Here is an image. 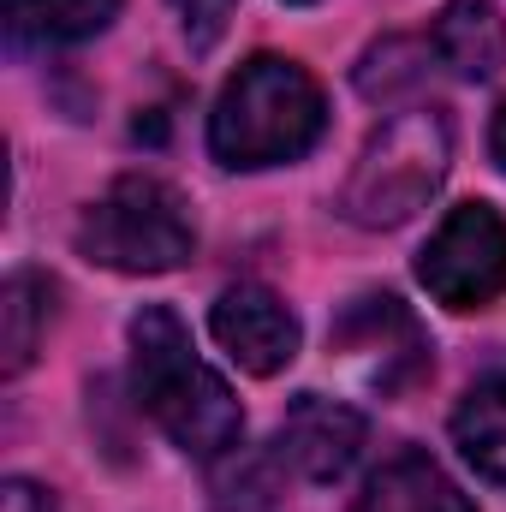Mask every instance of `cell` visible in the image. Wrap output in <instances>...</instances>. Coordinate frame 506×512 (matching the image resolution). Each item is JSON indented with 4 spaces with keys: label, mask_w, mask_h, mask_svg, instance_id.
<instances>
[{
    "label": "cell",
    "mask_w": 506,
    "mask_h": 512,
    "mask_svg": "<svg viewBox=\"0 0 506 512\" xmlns=\"http://www.w3.org/2000/svg\"><path fill=\"white\" fill-rule=\"evenodd\" d=\"M131 387L161 435L191 459H227L245 435L233 387L197 358L191 328L167 304H143L131 316Z\"/></svg>",
    "instance_id": "obj_1"
},
{
    "label": "cell",
    "mask_w": 506,
    "mask_h": 512,
    "mask_svg": "<svg viewBox=\"0 0 506 512\" xmlns=\"http://www.w3.org/2000/svg\"><path fill=\"white\" fill-rule=\"evenodd\" d=\"M286 6H310V0H286Z\"/></svg>",
    "instance_id": "obj_17"
},
{
    "label": "cell",
    "mask_w": 506,
    "mask_h": 512,
    "mask_svg": "<svg viewBox=\"0 0 506 512\" xmlns=\"http://www.w3.org/2000/svg\"><path fill=\"white\" fill-rule=\"evenodd\" d=\"M48 316H54V280L36 274V268H18L0 286V376H24L30 370Z\"/></svg>",
    "instance_id": "obj_12"
},
{
    "label": "cell",
    "mask_w": 506,
    "mask_h": 512,
    "mask_svg": "<svg viewBox=\"0 0 506 512\" xmlns=\"http://www.w3.org/2000/svg\"><path fill=\"white\" fill-rule=\"evenodd\" d=\"M453 441L477 477L506 489V370L483 376L465 393V405L453 411Z\"/></svg>",
    "instance_id": "obj_11"
},
{
    "label": "cell",
    "mask_w": 506,
    "mask_h": 512,
    "mask_svg": "<svg viewBox=\"0 0 506 512\" xmlns=\"http://www.w3.org/2000/svg\"><path fill=\"white\" fill-rule=\"evenodd\" d=\"M173 12H179V24H185V42H191L197 54H209V48L227 36L239 0H173Z\"/></svg>",
    "instance_id": "obj_14"
},
{
    "label": "cell",
    "mask_w": 506,
    "mask_h": 512,
    "mask_svg": "<svg viewBox=\"0 0 506 512\" xmlns=\"http://www.w3.org/2000/svg\"><path fill=\"white\" fill-rule=\"evenodd\" d=\"M447 161H453V126H447L441 108L393 114L364 143V155H358V167H352V179L340 191L346 221H358V227H399V221H411L441 191Z\"/></svg>",
    "instance_id": "obj_3"
},
{
    "label": "cell",
    "mask_w": 506,
    "mask_h": 512,
    "mask_svg": "<svg viewBox=\"0 0 506 512\" xmlns=\"http://www.w3.org/2000/svg\"><path fill=\"white\" fill-rule=\"evenodd\" d=\"M423 66H429V54L417 42H399L393 36V42H381V48H370L358 60V90L370 102H393V96H405V90L423 84Z\"/></svg>",
    "instance_id": "obj_13"
},
{
    "label": "cell",
    "mask_w": 506,
    "mask_h": 512,
    "mask_svg": "<svg viewBox=\"0 0 506 512\" xmlns=\"http://www.w3.org/2000/svg\"><path fill=\"white\" fill-rule=\"evenodd\" d=\"M417 280L447 310H483L506 286V221L489 203H459L417 251Z\"/></svg>",
    "instance_id": "obj_5"
},
{
    "label": "cell",
    "mask_w": 506,
    "mask_h": 512,
    "mask_svg": "<svg viewBox=\"0 0 506 512\" xmlns=\"http://www.w3.org/2000/svg\"><path fill=\"white\" fill-rule=\"evenodd\" d=\"M126 0H6V36L12 48H78L90 36H102L120 18Z\"/></svg>",
    "instance_id": "obj_10"
},
{
    "label": "cell",
    "mask_w": 506,
    "mask_h": 512,
    "mask_svg": "<svg viewBox=\"0 0 506 512\" xmlns=\"http://www.w3.org/2000/svg\"><path fill=\"white\" fill-rule=\"evenodd\" d=\"M352 512H477V507L429 453L411 447V453H393L364 483V495L352 501Z\"/></svg>",
    "instance_id": "obj_9"
},
{
    "label": "cell",
    "mask_w": 506,
    "mask_h": 512,
    "mask_svg": "<svg viewBox=\"0 0 506 512\" xmlns=\"http://www.w3.org/2000/svg\"><path fill=\"white\" fill-rule=\"evenodd\" d=\"M209 328L245 376H280L298 358V316L268 286H227L209 310Z\"/></svg>",
    "instance_id": "obj_7"
},
{
    "label": "cell",
    "mask_w": 506,
    "mask_h": 512,
    "mask_svg": "<svg viewBox=\"0 0 506 512\" xmlns=\"http://www.w3.org/2000/svg\"><path fill=\"white\" fill-rule=\"evenodd\" d=\"M489 149H495V161H501V173H506V102L495 108V126H489Z\"/></svg>",
    "instance_id": "obj_16"
},
{
    "label": "cell",
    "mask_w": 506,
    "mask_h": 512,
    "mask_svg": "<svg viewBox=\"0 0 506 512\" xmlns=\"http://www.w3.org/2000/svg\"><path fill=\"white\" fill-rule=\"evenodd\" d=\"M328 126V102L316 90V78L298 60L280 54H251L227 90L215 96L209 114V155L221 167H280L316 149V137Z\"/></svg>",
    "instance_id": "obj_2"
},
{
    "label": "cell",
    "mask_w": 506,
    "mask_h": 512,
    "mask_svg": "<svg viewBox=\"0 0 506 512\" xmlns=\"http://www.w3.org/2000/svg\"><path fill=\"white\" fill-rule=\"evenodd\" d=\"M358 447H364V417L322 393H298L274 435V459L292 465L304 483H340L358 465Z\"/></svg>",
    "instance_id": "obj_6"
},
{
    "label": "cell",
    "mask_w": 506,
    "mask_h": 512,
    "mask_svg": "<svg viewBox=\"0 0 506 512\" xmlns=\"http://www.w3.org/2000/svg\"><path fill=\"white\" fill-rule=\"evenodd\" d=\"M435 60L465 78V84H489L506 66V18L495 0H447L435 30H429Z\"/></svg>",
    "instance_id": "obj_8"
},
{
    "label": "cell",
    "mask_w": 506,
    "mask_h": 512,
    "mask_svg": "<svg viewBox=\"0 0 506 512\" xmlns=\"http://www.w3.org/2000/svg\"><path fill=\"white\" fill-rule=\"evenodd\" d=\"M78 251L120 274H167L197 251V227L173 185L126 173L108 185V197L78 221Z\"/></svg>",
    "instance_id": "obj_4"
},
{
    "label": "cell",
    "mask_w": 506,
    "mask_h": 512,
    "mask_svg": "<svg viewBox=\"0 0 506 512\" xmlns=\"http://www.w3.org/2000/svg\"><path fill=\"white\" fill-rule=\"evenodd\" d=\"M6 512H54L36 483H6Z\"/></svg>",
    "instance_id": "obj_15"
}]
</instances>
